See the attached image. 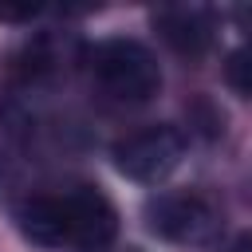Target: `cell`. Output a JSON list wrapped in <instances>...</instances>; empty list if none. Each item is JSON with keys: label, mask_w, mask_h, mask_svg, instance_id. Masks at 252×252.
<instances>
[{"label": "cell", "mask_w": 252, "mask_h": 252, "mask_svg": "<svg viewBox=\"0 0 252 252\" xmlns=\"http://www.w3.org/2000/svg\"><path fill=\"white\" fill-rule=\"evenodd\" d=\"M63 205H67V224H71V248H79V252H106L114 232H118L114 205L98 189H91V185L67 189Z\"/></svg>", "instance_id": "4"}, {"label": "cell", "mask_w": 252, "mask_h": 252, "mask_svg": "<svg viewBox=\"0 0 252 252\" xmlns=\"http://www.w3.org/2000/svg\"><path fill=\"white\" fill-rule=\"evenodd\" d=\"M154 28L181 55H201L213 39V12L201 4H169L154 12Z\"/></svg>", "instance_id": "6"}, {"label": "cell", "mask_w": 252, "mask_h": 252, "mask_svg": "<svg viewBox=\"0 0 252 252\" xmlns=\"http://www.w3.org/2000/svg\"><path fill=\"white\" fill-rule=\"evenodd\" d=\"M185 158V138L177 126H146L114 146V165L122 177L138 185H158L165 181Z\"/></svg>", "instance_id": "3"}, {"label": "cell", "mask_w": 252, "mask_h": 252, "mask_svg": "<svg viewBox=\"0 0 252 252\" xmlns=\"http://www.w3.org/2000/svg\"><path fill=\"white\" fill-rule=\"evenodd\" d=\"M16 228L39 248H71V224L63 193H32L16 205Z\"/></svg>", "instance_id": "5"}, {"label": "cell", "mask_w": 252, "mask_h": 252, "mask_svg": "<svg viewBox=\"0 0 252 252\" xmlns=\"http://www.w3.org/2000/svg\"><path fill=\"white\" fill-rule=\"evenodd\" d=\"M244 67H248L244 51H232V55H228V67H224V75H228V83H232V91H236V94H248V79H244Z\"/></svg>", "instance_id": "7"}, {"label": "cell", "mask_w": 252, "mask_h": 252, "mask_svg": "<svg viewBox=\"0 0 252 252\" xmlns=\"http://www.w3.org/2000/svg\"><path fill=\"white\" fill-rule=\"evenodd\" d=\"M32 16H39V4H20V8L0 4V20H4V24H24V20H32Z\"/></svg>", "instance_id": "8"}, {"label": "cell", "mask_w": 252, "mask_h": 252, "mask_svg": "<svg viewBox=\"0 0 252 252\" xmlns=\"http://www.w3.org/2000/svg\"><path fill=\"white\" fill-rule=\"evenodd\" d=\"M87 67H91L94 83L118 102H150L161 91V67L154 59V51L126 35L94 43L87 51Z\"/></svg>", "instance_id": "1"}, {"label": "cell", "mask_w": 252, "mask_h": 252, "mask_svg": "<svg viewBox=\"0 0 252 252\" xmlns=\"http://www.w3.org/2000/svg\"><path fill=\"white\" fill-rule=\"evenodd\" d=\"M146 224L158 240L185 248V252H209L224 236L220 209L201 193H158L146 201Z\"/></svg>", "instance_id": "2"}]
</instances>
